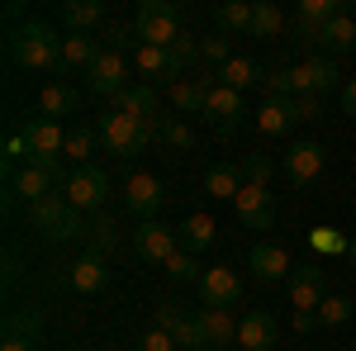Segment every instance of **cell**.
<instances>
[{"mask_svg": "<svg viewBox=\"0 0 356 351\" xmlns=\"http://www.w3.org/2000/svg\"><path fill=\"white\" fill-rule=\"evenodd\" d=\"M5 48H10V62L15 67H24V72H57L62 76V33L53 24L29 19V24L10 28Z\"/></svg>", "mask_w": 356, "mask_h": 351, "instance_id": "6da1fadb", "label": "cell"}, {"mask_svg": "<svg viewBox=\"0 0 356 351\" xmlns=\"http://www.w3.org/2000/svg\"><path fill=\"white\" fill-rule=\"evenodd\" d=\"M266 85H271V95H280V100H300V95H318L323 100L332 85H337V62L332 57H309L300 67L271 72Z\"/></svg>", "mask_w": 356, "mask_h": 351, "instance_id": "7a4b0ae2", "label": "cell"}, {"mask_svg": "<svg viewBox=\"0 0 356 351\" xmlns=\"http://www.w3.org/2000/svg\"><path fill=\"white\" fill-rule=\"evenodd\" d=\"M134 33H138V43H147V48H171L186 33L181 28V10L171 0H143L138 19H134Z\"/></svg>", "mask_w": 356, "mask_h": 351, "instance_id": "3957f363", "label": "cell"}, {"mask_svg": "<svg viewBox=\"0 0 356 351\" xmlns=\"http://www.w3.org/2000/svg\"><path fill=\"white\" fill-rule=\"evenodd\" d=\"M29 218H33V228H43L48 243H72V238H86V228H90V223L81 218V209L67 204L62 190L48 195L43 204H33V214H29Z\"/></svg>", "mask_w": 356, "mask_h": 351, "instance_id": "277c9868", "label": "cell"}, {"mask_svg": "<svg viewBox=\"0 0 356 351\" xmlns=\"http://www.w3.org/2000/svg\"><path fill=\"white\" fill-rule=\"evenodd\" d=\"M152 129L147 124H138L134 114H119V109H110L105 119H100V142H105V152H114L119 162H134L138 152L152 142Z\"/></svg>", "mask_w": 356, "mask_h": 351, "instance_id": "5b68a950", "label": "cell"}, {"mask_svg": "<svg viewBox=\"0 0 356 351\" xmlns=\"http://www.w3.org/2000/svg\"><path fill=\"white\" fill-rule=\"evenodd\" d=\"M67 204L81 209V214H105V199H110V176L100 166H76L72 181H67Z\"/></svg>", "mask_w": 356, "mask_h": 351, "instance_id": "8992f818", "label": "cell"}, {"mask_svg": "<svg viewBox=\"0 0 356 351\" xmlns=\"http://www.w3.org/2000/svg\"><path fill=\"white\" fill-rule=\"evenodd\" d=\"M157 327H166V332L176 337V347H181V351H214L209 342H204L200 313L181 309V304H171V299H162V304H157Z\"/></svg>", "mask_w": 356, "mask_h": 351, "instance_id": "52a82bcc", "label": "cell"}, {"mask_svg": "<svg viewBox=\"0 0 356 351\" xmlns=\"http://www.w3.org/2000/svg\"><path fill=\"white\" fill-rule=\"evenodd\" d=\"M24 147H29V162H62V152H67V133H62V124L53 119H29L24 129Z\"/></svg>", "mask_w": 356, "mask_h": 351, "instance_id": "ba28073f", "label": "cell"}, {"mask_svg": "<svg viewBox=\"0 0 356 351\" xmlns=\"http://www.w3.org/2000/svg\"><path fill=\"white\" fill-rule=\"evenodd\" d=\"M285 290H290L295 313H318V304L328 299V295H323V266H318V261H300V266L290 270Z\"/></svg>", "mask_w": 356, "mask_h": 351, "instance_id": "9c48e42d", "label": "cell"}, {"mask_svg": "<svg viewBox=\"0 0 356 351\" xmlns=\"http://www.w3.org/2000/svg\"><path fill=\"white\" fill-rule=\"evenodd\" d=\"M337 15H347V5H342V0H300V5H295V38L309 43V48H318L323 24L337 19Z\"/></svg>", "mask_w": 356, "mask_h": 351, "instance_id": "30bf717a", "label": "cell"}, {"mask_svg": "<svg viewBox=\"0 0 356 351\" xmlns=\"http://www.w3.org/2000/svg\"><path fill=\"white\" fill-rule=\"evenodd\" d=\"M200 299H204V309H233V304L243 299L238 270L233 266H209L200 275Z\"/></svg>", "mask_w": 356, "mask_h": 351, "instance_id": "8fae6325", "label": "cell"}, {"mask_svg": "<svg viewBox=\"0 0 356 351\" xmlns=\"http://www.w3.org/2000/svg\"><path fill=\"white\" fill-rule=\"evenodd\" d=\"M134 247L143 261H171L176 252H181V243H176V228H166V223H157V218H147V223H138L134 233Z\"/></svg>", "mask_w": 356, "mask_h": 351, "instance_id": "7c38bea8", "label": "cell"}, {"mask_svg": "<svg viewBox=\"0 0 356 351\" xmlns=\"http://www.w3.org/2000/svg\"><path fill=\"white\" fill-rule=\"evenodd\" d=\"M323 162H328V152H323L314 138H300V142L285 152V176H290L295 186H314V181L323 176Z\"/></svg>", "mask_w": 356, "mask_h": 351, "instance_id": "4fadbf2b", "label": "cell"}, {"mask_svg": "<svg viewBox=\"0 0 356 351\" xmlns=\"http://www.w3.org/2000/svg\"><path fill=\"white\" fill-rule=\"evenodd\" d=\"M114 109H119V114H134L138 124H147L152 133L162 129V119H166L152 85H129V90H119V95H114Z\"/></svg>", "mask_w": 356, "mask_h": 351, "instance_id": "5bb4252c", "label": "cell"}, {"mask_svg": "<svg viewBox=\"0 0 356 351\" xmlns=\"http://www.w3.org/2000/svg\"><path fill=\"white\" fill-rule=\"evenodd\" d=\"M233 214H238L243 228H271V218H275L271 190H266V186H243V190H238V199H233Z\"/></svg>", "mask_w": 356, "mask_h": 351, "instance_id": "9a60e30c", "label": "cell"}, {"mask_svg": "<svg viewBox=\"0 0 356 351\" xmlns=\"http://www.w3.org/2000/svg\"><path fill=\"white\" fill-rule=\"evenodd\" d=\"M86 85L95 90V95H119V90H129L124 85V53H114V48H100V57L90 62V72H86Z\"/></svg>", "mask_w": 356, "mask_h": 351, "instance_id": "2e32d148", "label": "cell"}, {"mask_svg": "<svg viewBox=\"0 0 356 351\" xmlns=\"http://www.w3.org/2000/svg\"><path fill=\"white\" fill-rule=\"evenodd\" d=\"M238 114H243V95L228 90L223 81H214L209 95H204V119H209L219 133H233V129H238Z\"/></svg>", "mask_w": 356, "mask_h": 351, "instance_id": "e0dca14e", "label": "cell"}, {"mask_svg": "<svg viewBox=\"0 0 356 351\" xmlns=\"http://www.w3.org/2000/svg\"><path fill=\"white\" fill-rule=\"evenodd\" d=\"M124 204L134 209L143 223L147 218H157V209L166 204V190H162V181L157 176H129V190H124Z\"/></svg>", "mask_w": 356, "mask_h": 351, "instance_id": "ac0fdd59", "label": "cell"}, {"mask_svg": "<svg viewBox=\"0 0 356 351\" xmlns=\"http://www.w3.org/2000/svg\"><path fill=\"white\" fill-rule=\"evenodd\" d=\"M67 280H72L76 295H100V290L110 285V266H105L100 252H81V256L72 261V270H67Z\"/></svg>", "mask_w": 356, "mask_h": 351, "instance_id": "d6986e66", "label": "cell"}, {"mask_svg": "<svg viewBox=\"0 0 356 351\" xmlns=\"http://www.w3.org/2000/svg\"><path fill=\"white\" fill-rule=\"evenodd\" d=\"M247 266H252V275H257V280H290L295 261H290V252H285V247L257 243L252 252H247Z\"/></svg>", "mask_w": 356, "mask_h": 351, "instance_id": "ffe728a7", "label": "cell"}, {"mask_svg": "<svg viewBox=\"0 0 356 351\" xmlns=\"http://www.w3.org/2000/svg\"><path fill=\"white\" fill-rule=\"evenodd\" d=\"M138 72H143V85H176L181 81V72H176V62L166 48H147V43H138Z\"/></svg>", "mask_w": 356, "mask_h": 351, "instance_id": "44dd1931", "label": "cell"}, {"mask_svg": "<svg viewBox=\"0 0 356 351\" xmlns=\"http://www.w3.org/2000/svg\"><path fill=\"white\" fill-rule=\"evenodd\" d=\"M295 124H300V119H295V100L266 95V100H261V109H257V129H261L266 138H285Z\"/></svg>", "mask_w": 356, "mask_h": 351, "instance_id": "7402d4cb", "label": "cell"}, {"mask_svg": "<svg viewBox=\"0 0 356 351\" xmlns=\"http://www.w3.org/2000/svg\"><path fill=\"white\" fill-rule=\"evenodd\" d=\"M318 48H323L332 62H337L342 53H356V19H352V10L323 24V33H318Z\"/></svg>", "mask_w": 356, "mask_h": 351, "instance_id": "603a6c76", "label": "cell"}, {"mask_svg": "<svg viewBox=\"0 0 356 351\" xmlns=\"http://www.w3.org/2000/svg\"><path fill=\"white\" fill-rule=\"evenodd\" d=\"M214 238H219V223L209 214H191L176 228V243H181V252H191V256H200L204 247H214Z\"/></svg>", "mask_w": 356, "mask_h": 351, "instance_id": "cb8c5ba5", "label": "cell"}, {"mask_svg": "<svg viewBox=\"0 0 356 351\" xmlns=\"http://www.w3.org/2000/svg\"><path fill=\"white\" fill-rule=\"evenodd\" d=\"M238 347L243 351H271L275 347V318L271 313H247L238 323Z\"/></svg>", "mask_w": 356, "mask_h": 351, "instance_id": "d4e9b609", "label": "cell"}, {"mask_svg": "<svg viewBox=\"0 0 356 351\" xmlns=\"http://www.w3.org/2000/svg\"><path fill=\"white\" fill-rule=\"evenodd\" d=\"M100 57V43L90 33H67L62 38V76L67 72H90V62Z\"/></svg>", "mask_w": 356, "mask_h": 351, "instance_id": "484cf974", "label": "cell"}, {"mask_svg": "<svg viewBox=\"0 0 356 351\" xmlns=\"http://www.w3.org/2000/svg\"><path fill=\"white\" fill-rule=\"evenodd\" d=\"M200 327H204V342L219 351L228 342H238V318L228 309H200Z\"/></svg>", "mask_w": 356, "mask_h": 351, "instance_id": "4316f807", "label": "cell"}, {"mask_svg": "<svg viewBox=\"0 0 356 351\" xmlns=\"http://www.w3.org/2000/svg\"><path fill=\"white\" fill-rule=\"evenodd\" d=\"M62 19H67V33H90L105 19V5L100 0H62Z\"/></svg>", "mask_w": 356, "mask_h": 351, "instance_id": "83f0119b", "label": "cell"}, {"mask_svg": "<svg viewBox=\"0 0 356 351\" xmlns=\"http://www.w3.org/2000/svg\"><path fill=\"white\" fill-rule=\"evenodd\" d=\"M5 342H29V347H38V332H43V318L33 313V309H10L5 313Z\"/></svg>", "mask_w": 356, "mask_h": 351, "instance_id": "f1b7e54d", "label": "cell"}, {"mask_svg": "<svg viewBox=\"0 0 356 351\" xmlns=\"http://www.w3.org/2000/svg\"><path fill=\"white\" fill-rule=\"evenodd\" d=\"M76 109V90L67 81H53V85H43V95H38V119H62V114H72Z\"/></svg>", "mask_w": 356, "mask_h": 351, "instance_id": "f546056e", "label": "cell"}, {"mask_svg": "<svg viewBox=\"0 0 356 351\" xmlns=\"http://www.w3.org/2000/svg\"><path fill=\"white\" fill-rule=\"evenodd\" d=\"M243 171L238 166H228V162H214L209 171H204V190L214 195V199H238V190H243Z\"/></svg>", "mask_w": 356, "mask_h": 351, "instance_id": "4dcf8cb0", "label": "cell"}, {"mask_svg": "<svg viewBox=\"0 0 356 351\" xmlns=\"http://www.w3.org/2000/svg\"><path fill=\"white\" fill-rule=\"evenodd\" d=\"M219 81L228 85V90H238V95H243L247 85H257V81H261V67H257L252 57H233L228 67H219Z\"/></svg>", "mask_w": 356, "mask_h": 351, "instance_id": "1f68e13d", "label": "cell"}, {"mask_svg": "<svg viewBox=\"0 0 356 351\" xmlns=\"http://www.w3.org/2000/svg\"><path fill=\"white\" fill-rule=\"evenodd\" d=\"M214 24H219V33H252V5L247 0H228V5L214 10Z\"/></svg>", "mask_w": 356, "mask_h": 351, "instance_id": "d6a6232c", "label": "cell"}, {"mask_svg": "<svg viewBox=\"0 0 356 351\" xmlns=\"http://www.w3.org/2000/svg\"><path fill=\"white\" fill-rule=\"evenodd\" d=\"M95 142H100V129H67V162H81V166H90V157H95Z\"/></svg>", "mask_w": 356, "mask_h": 351, "instance_id": "836d02e7", "label": "cell"}, {"mask_svg": "<svg viewBox=\"0 0 356 351\" xmlns=\"http://www.w3.org/2000/svg\"><path fill=\"white\" fill-rule=\"evenodd\" d=\"M285 28V10L271 5V0H261V5H252V38H275Z\"/></svg>", "mask_w": 356, "mask_h": 351, "instance_id": "e575fe53", "label": "cell"}, {"mask_svg": "<svg viewBox=\"0 0 356 351\" xmlns=\"http://www.w3.org/2000/svg\"><path fill=\"white\" fill-rule=\"evenodd\" d=\"M86 243H90V252H100V256H110L114 243H119V223H114L110 214L90 218V228H86Z\"/></svg>", "mask_w": 356, "mask_h": 351, "instance_id": "d590c367", "label": "cell"}, {"mask_svg": "<svg viewBox=\"0 0 356 351\" xmlns=\"http://www.w3.org/2000/svg\"><path fill=\"white\" fill-rule=\"evenodd\" d=\"M352 313H356V299H347V295H328L318 304V323L323 327H342Z\"/></svg>", "mask_w": 356, "mask_h": 351, "instance_id": "8d00e7d4", "label": "cell"}, {"mask_svg": "<svg viewBox=\"0 0 356 351\" xmlns=\"http://www.w3.org/2000/svg\"><path fill=\"white\" fill-rule=\"evenodd\" d=\"M238 171H243L247 186H266V181H271V157H266V152H247Z\"/></svg>", "mask_w": 356, "mask_h": 351, "instance_id": "74e56055", "label": "cell"}, {"mask_svg": "<svg viewBox=\"0 0 356 351\" xmlns=\"http://www.w3.org/2000/svg\"><path fill=\"white\" fill-rule=\"evenodd\" d=\"M200 57H204V62L228 67V62H233V38H228V33H209V38L200 43Z\"/></svg>", "mask_w": 356, "mask_h": 351, "instance_id": "f35d334b", "label": "cell"}, {"mask_svg": "<svg viewBox=\"0 0 356 351\" xmlns=\"http://www.w3.org/2000/svg\"><path fill=\"white\" fill-rule=\"evenodd\" d=\"M157 138H162V142H171V147H181V152H186V147L195 142V133L186 129V124H181V119H162V129H157Z\"/></svg>", "mask_w": 356, "mask_h": 351, "instance_id": "ab89813d", "label": "cell"}, {"mask_svg": "<svg viewBox=\"0 0 356 351\" xmlns=\"http://www.w3.org/2000/svg\"><path fill=\"white\" fill-rule=\"evenodd\" d=\"M166 53H171V62H176V72H186L195 57H200V43H195L191 33H181V38H176V43L166 48Z\"/></svg>", "mask_w": 356, "mask_h": 351, "instance_id": "60d3db41", "label": "cell"}, {"mask_svg": "<svg viewBox=\"0 0 356 351\" xmlns=\"http://www.w3.org/2000/svg\"><path fill=\"white\" fill-rule=\"evenodd\" d=\"M138 351H181V347H176V337H171L166 327H147V332L138 337Z\"/></svg>", "mask_w": 356, "mask_h": 351, "instance_id": "b9f144b4", "label": "cell"}, {"mask_svg": "<svg viewBox=\"0 0 356 351\" xmlns=\"http://www.w3.org/2000/svg\"><path fill=\"white\" fill-rule=\"evenodd\" d=\"M166 275H171V280H200V266H195L191 252H176V256L166 261Z\"/></svg>", "mask_w": 356, "mask_h": 351, "instance_id": "7bdbcfd3", "label": "cell"}, {"mask_svg": "<svg viewBox=\"0 0 356 351\" xmlns=\"http://www.w3.org/2000/svg\"><path fill=\"white\" fill-rule=\"evenodd\" d=\"M309 243H314V252H332V256H337V252H352V243H347L342 233H332V228H318Z\"/></svg>", "mask_w": 356, "mask_h": 351, "instance_id": "ee69618b", "label": "cell"}, {"mask_svg": "<svg viewBox=\"0 0 356 351\" xmlns=\"http://www.w3.org/2000/svg\"><path fill=\"white\" fill-rule=\"evenodd\" d=\"M318 114H323V100L318 95H300L295 100V119H318Z\"/></svg>", "mask_w": 356, "mask_h": 351, "instance_id": "f6af8a7d", "label": "cell"}, {"mask_svg": "<svg viewBox=\"0 0 356 351\" xmlns=\"http://www.w3.org/2000/svg\"><path fill=\"white\" fill-rule=\"evenodd\" d=\"M342 114H352V119H356V76L342 85Z\"/></svg>", "mask_w": 356, "mask_h": 351, "instance_id": "bcb514c9", "label": "cell"}, {"mask_svg": "<svg viewBox=\"0 0 356 351\" xmlns=\"http://www.w3.org/2000/svg\"><path fill=\"white\" fill-rule=\"evenodd\" d=\"M0 351H33L29 342H0Z\"/></svg>", "mask_w": 356, "mask_h": 351, "instance_id": "7dc6e473", "label": "cell"}, {"mask_svg": "<svg viewBox=\"0 0 356 351\" xmlns=\"http://www.w3.org/2000/svg\"><path fill=\"white\" fill-rule=\"evenodd\" d=\"M347 256H352V266H356V243H352V252H347Z\"/></svg>", "mask_w": 356, "mask_h": 351, "instance_id": "c3c4849f", "label": "cell"}, {"mask_svg": "<svg viewBox=\"0 0 356 351\" xmlns=\"http://www.w3.org/2000/svg\"><path fill=\"white\" fill-rule=\"evenodd\" d=\"M72 351H81V347H72Z\"/></svg>", "mask_w": 356, "mask_h": 351, "instance_id": "681fc988", "label": "cell"}, {"mask_svg": "<svg viewBox=\"0 0 356 351\" xmlns=\"http://www.w3.org/2000/svg\"><path fill=\"white\" fill-rule=\"evenodd\" d=\"M352 299H356V295H352Z\"/></svg>", "mask_w": 356, "mask_h": 351, "instance_id": "f907efd6", "label": "cell"}]
</instances>
